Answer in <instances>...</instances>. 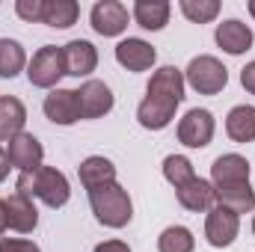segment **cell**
Masks as SVG:
<instances>
[{"instance_id": "cell-2", "label": "cell", "mask_w": 255, "mask_h": 252, "mask_svg": "<svg viewBox=\"0 0 255 252\" xmlns=\"http://www.w3.org/2000/svg\"><path fill=\"white\" fill-rule=\"evenodd\" d=\"M89 208L95 214V220L107 229H125L128 223L133 220V202H130V193H128L119 181L107 184V187H98L89 193Z\"/></svg>"}, {"instance_id": "cell-15", "label": "cell", "mask_w": 255, "mask_h": 252, "mask_svg": "<svg viewBox=\"0 0 255 252\" xmlns=\"http://www.w3.org/2000/svg\"><path fill=\"white\" fill-rule=\"evenodd\" d=\"M214 39H217V45H220L226 54H232V57H241V54H247V51L253 48V30H250V24H244L241 18H229V21L217 24Z\"/></svg>"}, {"instance_id": "cell-16", "label": "cell", "mask_w": 255, "mask_h": 252, "mask_svg": "<svg viewBox=\"0 0 255 252\" xmlns=\"http://www.w3.org/2000/svg\"><path fill=\"white\" fill-rule=\"evenodd\" d=\"M184 89H187L184 71L175 68V65H160V68L151 74V80H148V86H145V95H157V98H169V101L181 104V101H184Z\"/></svg>"}, {"instance_id": "cell-22", "label": "cell", "mask_w": 255, "mask_h": 252, "mask_svg": "<svg viewBox=\"0 0 255 252\" xmlns=\"http://www.w3.org/2000/svg\"><path fill=\"white\" fill-rule=\"evenodd\" d=\"M27 125V107L15 95H0V142H9Z\"/></svg>"}, {"instance_id": "cell-20", "label": "cell", "mask_w": 255, "mask_h": 252, "mask_svg": "<svg viewBox=\"0 0 255 252\" xmlns=\"http://www.w3.org/2000/svg\"><path fill=\"white\" fill-rule=\"evenodd\" d=\"M250 181V160L241 154H220L211 163V184L223 187V184H241Z\"/></svg>"}, {"instance_id": "cell-35", "label": "cell", "mask_w": 255, "mask_h": 252, "mask_svg": "<svg viewBox=\"0 0 255 252\" xmlns=\"http://www.w3.org/2000/svg\"><path fill=\"white\" fill-rule=\"evenodd\" d=\"M250 15L255 18V0H250Z\"/></svg>"}, {"instance_id": "cell-7", "label": "cell", "mask_w": 255, "mask_h": 252, "mask_svg": "<svg viewBox=\"0 0 255 252\" xmlns=\"http://www.w3.org/2000/svg\"><path fill=\"white\" fill-rule=\"evenodd\" d=\"M6 157H9V166H12V169H18V172H33V169L42 166L45 148H42L39 136L21 130L18 136H12V139L6 142Z\"/></svg>"}, {"instance_id": "cell-13", "label": "cell", "mask_w": 255, "mask_h": 252, "mask_svg": "<svg viewBox=\"0 0 255 252\" xmlns=\"http://www.w3.org/2000/svg\"><path fill=\"white\" fill-rule=\"evenodd\" d=\"M175 110H178L175 101L157 98V95H145L139 101V107H136V122L145 127V130H163V127L172 125Z\"/></svg>"}, {"instance_id": "cell-29", "label": "cell", "mask_w": 255, "mask_h": 252, "mask_svg": "<svg viewBox=\"0 0 255 252\" xmlns=\"http://www.w3.org/2000/svg\"><path fill=\"white\" fill-rule=\"evenodd\" d=\"M45 0H15V15L27 24H42Z\"/></svg>"}, {"instance_id": "cell-18", "label": "cell", "mask_w": 255, "mask_h": 252, "mask_svg": "<svg viewBox=\"0 0 255 252\" xmlns=\"http://www.w3.org/2000/svg\"><path fill=\"white\" fill-rule=\"evenodd\" d=\"M214 202H217V208H226V211L241 217V214L255 211V190L250 181L223 184V187H214Z\"/></svg>"}, {"instance_id": "cell-31", "label": "cell", "mask_w": 255, "mask_h": 252, "mask_svg": "<svg viewBox=\"0 0 255 252\" xmlns=\"http://www.w3.org/2000/svg\"><path fill=\"white\" fill-rule=\"evenodd\" d=\"M241 86H244L250 95H255V60L241 68Z\"/></svg>"}, {"instance_id": "cell-36", "label": "cell", "mask_w": 255, "mask_h": 252, "mask_svg": "<svg viewBox=\"0 0 255 252\" xmlns=\"http://www.w3.org/2000/svg\"><path fill=\"white\" fill-rule=\"evenodd\" d=\"M253 235H255V217H253Z\"/></svg>"}, {"instance_id": "cell-24", "label": "cell", "mask_w": 255, "mask_h": 252, "mask_svg": "<svg viewBox=\"0 0 255 252\" xmlns=\"http://www.w3.org/2000/svg\"><path fill=\"white\" fill-rule=\"evenodd\" d=\"M80 18V3L77 0H45V12H42V24L54 27V30H68L74 27Z\"/></svg>"}, {"instance_id": "cell-30", "label": "cell", "mask_w": 255, "mask_h": 252, "mask_svg": "<svg viewBox=\"0 0 255 252\" xmlns=\"http://www.w3.org/2000/svg\"><path fill=\"white\" fill-rule=\"evenodd\" d=\"M0 252H42L39 244L27 238H0Z\"/></svg>"}, {"instance_id": "cell-19", "label": "cell", "mask_w": 255, "mask_h": 252, "mask_svg": "<svg viewBox=\"0 0 255 252\" xmlns=\"http://www.w3.org/2000/svg\"><path fill=\"white\" fill-rule=\"evenodd\" d=\"M175 199H178V205L184 208V211H193V214H208L217 202H214V184L211 181H205V178H193L187 181L184 187L175 190Z\"/></svg>"}, {"instance_id": "cell-28", "label": "cell", "mask_w": 255, "mask_h": 252, "mask_svg": "<svg viewBox=\"0 0 255 252\" xmlns=\"http://www.w3.org/2000/svg\"><path fill=\"white\" fill-rule=\"evenodd\" d=\"M178 9H181V15L193 21V24H211L217 15H220V0H181L178 3Z\"/></svg>"}, {"instance_id": "cell-4", "label": "cell", "mask_w": 255, "mask_h": 252, "mask_svg": "<svg viewBox=\"0 0 255 252\" xmlns=\"http://www.w3.org/2000/svg\"><path fill=\"white\" fill-rule=\"evenodd\" d=\"M60 77H65V60H63V48L57 45H42L33 60L27 63V80L36 89H57Z\"/></svg>"}, {"instance_id": "cell-11", "label": "cell", "mask_w": 255, "mask_h": 252, "mask_svg": "<svg viewBox=\"0 0 255 252\" xmlns=\"http://www.w3.org/2000/svg\"><path fill=\"white\" fill-rule=\"evenodd\" d=\"M116 63L139 74V71H148L151 65L157 63V51L145 42V39H136V36H128L116 45Z\"/></svg>"}, {"instance_id": "cell-26", "label": "cell", "mask_w": 255, "mask_h": 252, "mask_svg": "<svg viewBox=\"0 0 255 252\" xmlns=\"http://www.w3.org/2000/svg\"><path fill=\"white\" fill-rule=\"evenodd\" d=\"M196 238L187 226H166L157 238V252H193Z\"/></svg>"}, {"instance_id": "cell-17", "label": "cell", "mask_w": 255, "mask_h": 252, "mask_svg": "<svg viewBox=\"0 0 255 252\" xmlns=\"http://www.w3.org/2000/svg\"><path fill=\"white\" fill-rule=\"evenodd\" d=\"M77 178H80V184H83L86 193H92L98 187H107V184L116 181V163L110 157H104V154H89L86 160H80Z\"/></svg>"}, {"instance_id": "cell-9", "label": "cell", "mask_w": 255, "mask_h": 252, "mask_svg": "<svg viewBox=\"0 0 255 252\" xmlns=\"http://www.w3.org/2000/svg\"><path fill=\"white\" fill-rule=\"evenodd\" d=\"M77 101H80V116L83 119H101L113 110L116 98H113V89L104 83V80H83L80 89H77Z\"/></svg>"}, {"instance_id": "cell-21", "label": "cell", "mask_w": 255, "mask_h": 252, "mask_svg": "<svg viewBox=\"0 0 255 252\" xmlns=\"http://www.w3.org/2000/svg\"><path fill=\"white\" fill-rule=\"evenodd\" d=\"M130 15H133V21H136L142 30L157 33V30H163V27L169 24L172 6H169L166 0H136L133 9H130Z\"/></svg>"}, {"instance_id": "cell-1", "label": "cell", "mask_w": 255, "mask_h": 252, "mask_svg": "<svg viewBox=\"0 0 255 252\" xmlns=\"http://www.w3.org/2000/svg\"><path fill=\"white\" fill-rule=\"evenodd\" d=\"M15 190L24 193V196H30V199H39L42 205H48L54 211L68 205V199H71L68 178H65L57 166H45V163L39 169H33V172H18Z\"/></svg>"}, {"instance_id": "cell-27", "label": "cell", "mask_w": 255, "mask_h": 252, "mask_svg": "<svg viewBox=\"0 0 255 252\" xmlns=\"http://www.w3.org/2000/svg\"><path fill=\"white\" fill-rule=\"evenodd\" d=\"M163 178L172 184V187H184L187 181L196 178V169H193L190 157H184V154H166L163 157Z\"/></svg>"}, {"instance_id": "cell-6", "label": "cell", "mask_w": 255, "mask_h": 252, "mask_svg": "<svg viewBox=\"0 0 255 252\" xmlns=\"http://www.w3.org/2000/svg\"><path fill=\"white\" fill-rule=\"evenodd\" d=\"M128 21H130L128 6L119 3V0H98V3L92 6V12H89L92 30H95L98 36H104V39L122 36V33L128 30Z\"/></svg>"}, {"instance_id": "cell-23", "label": "cell", "mask_w": 255, "mask_h": 252, "mask_svg": "<svg viewBox=\"0 0 255 252\" xmlns=\"http://www.w3.org/2000/svg\"><path fill=\"white\" fill-rule=\"evenodd\" d=\"M226 133L232 142H255V107L238 104L226 116Z\"/></svg>"}, {"instance_id": "cell-33", "label": "cell", "mask_w": 255, "mask_h": 252, "mask_svg": "<svg viewBox=\"0 0 255 252\" xmlns=\"http://www.w3.org/2000/svg\"><path fill=\"white\" fill-rule=\"evenodd\" d=\"M9 169H12V166H9V157H6V148L0 145V184H3L6 178H9Z\"/></svg>"}, {"instance_id": "cell-32", "label": "cell", "mask_w": 255, "mask_h": 252, "mask_svg": "<svg viewBox=\"0 0 255 252\" xmlns=\"http://www.w3.org/2000/svg\"><path fill=\"white\" fill-rule=\"evenodd\" d=\"M95 252H130V247L125 241H104V244L95 247Z\"/></svg>"}, {"instance_id": "cell-34", "label": "cell", "mask_w": 255, "mask_h": 252, "mask_svg": "<svg viewBox=\"0 0 255 252\" xmlns=\"http://www.w3.org/2000/svg\"><path fill=\"white\" fill-rule=\"evenodd\" d=\"M6 229H9V226H6V205H3V199H0V238H3Z\"/></svg>"}, {"instance_id": "cell-12", "label": "cell", "mask_w": 255, "mask_h": 252, "mask_svg": "<svg viewBox=\"0 0 255 252\" xmlns=\"http://www.w3.org/2000/svg\"><path fill=\"white\" fill-rule=\"evenodd\" d=\"M3 205H6V226H9L12 232H18V235L36 232V226H39V211H36V205H33L30 196H24V193L15 190L12 196L3 199Z\"/></svg>"}, {"instance_id": "cell-3", "label": "cell", "mask_w": 255, "mask_h": 252, "mask_svg": "<svg viewBox=\"0 0 255 252\" xmlns=\"http://www.w3.org/2000/svg\"><path fill=\"white\" fill-rule=\"evenodd\" d=\"M184 83L199 95H220L229 86V68L211 54L193 57L190 65L184 68Z\"/></svg>"}, {"instance_id": "cell-8", "label": "cell", "mask_w": 255, "mask_h": 252, "mask_svg": "<svg viewBox=\"0 0 255 252\" xmlns=\"http://www.w3.org/2000/svg\"><path fill=\"white\" fill-rule=\"evenodd\" d=\"M241 235V217L226 211V208H211L205 217V241L214 250H226L238 241Z\"/></svg>"}, {"instance_id": "cell-10", "label": "cell", "mask_w": 255, "mask_h": 252, "mask_svg": "<svg viewBox=\"0 0 255 252\" xmlns=\"http://www.w3.org/2000/svg\"><path fill=\"white\" fill-rule=\"evenodd\" d=\"M42 110H45L48 122L63 125V127H68V125H74V122L83 119V116H80L77 89H63V86L51 89V92L45 95V101H42Z\"/></svg>"}, {"instance_id": "cell-25", "label": "cell", "mask_w": 255, "mask_h": 252, "mask_svg": "<svg viewBox=\"0 0 255 252\" xmlns=\"http://www.w3.org/2000/svg\"><path fill=\"white\" fill-rule=\"evenodd\" d=\"M27 51L18 39H0V77H18L27 68Z\"/></svg>"}, {"instance_id": "cell-5", "label": "cell", "mask_w": 255, "mask_h": 252, "mask_svg": "<svg viewBox=\"0 0 255 252\" xmlns=\"http://www.w3.org/2000/svg\"><path fill=\"white\" fill-rule=\"evenodd\" d=\"M214 130H217L214 113L205 107H193L178 119V142L187 148H205V145H211Z\"/></svg>"}, {"instance_id": "cell-14", "label": "cell", "mask_w": 255, "mask_h": 252, "mask_svg": "<svg viewBox=\"0 0 255 252\" xmlns=\"http://www.w3.org/2000/svg\"><path fill=\"white\" fill-rule=\"evenodd\" d=\"M63 60H65V74L89 77L98 68V51L89 39H71L68 45H63Z\"/></svg>"}]
</instances>
